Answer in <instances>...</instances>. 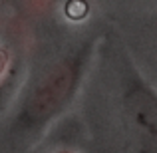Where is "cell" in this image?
<instances>
[{
    "mask_svg": "<svg viewBox=\"0 0 157 153\" xmlns=\"http://www.w3.org/2000/svg\"><path fill=\"white\" fill-rule=\"evenodd\" d=\"M84 64L86 52H76L52 66L28 92L18 115L20 123L28 129H36L56 117L76 94Z\"/></svg>",
    "mask_w": 157,
    "mask_h": 153,
    "instance_id": "obj_1",
    "label": "cell"
},
{
    "mask_svg": "<svg viewBox=\"0 0 157 153\" xmlns=\"http://www.w3.org/2000/svg\"><path fill=\"white\" fill-rule=\"evenodd\" d=\"M125 113L139 133L151 141H157V94L145 82L135 80L127 88Z\"/></svg>",
    "mask_w": 157,
    "mask_h": 153,
    "instance_id": "obj_2",
    "label": "cell"
},
{
    "mask_svg": "<svg viewBox=\"0 0 157 153\" xmlns=\"http://www.w3.org/2000/svg\"><path fill=\"white\" fill-rule=\"evenodd\" d=\"M6 64H8V56L0 50V76L4 74V70H6Z\"/></svg>",
    "mask_w": 157,
    "mask_h": 153,
    "instance_id": "obj_3",
    "label": "cell"
},
{
    "mask_svg": "<svg viewBox=\"0 0 157 153\" xmlns=\"http://www.w3.org/2000/svg\"><path fill=\"white\" fill-rule=\"evenodd\" d=\"M60 153H68V151H60Z\"/></svg>",
    "mask_w": 157,
    "mask_h": 153,
    "instance_id": "obj_4",
    "label": "cell"
}]
</instances>
